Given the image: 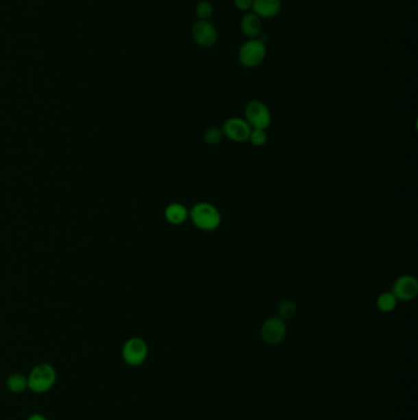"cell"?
<instances>
[{
	"label": "cell",
	"instance_id": "obj_2",
	"mask_svg": "<svg viewBox=\"0 0 418 420\" xmlns=\"http://www.w3.org/2000/svg\"><path fill=\"white\" fill-rule=\"evenodd\" d=\"M56 381H57L56 369L47 362L36 365L27 376L29 390L38 395L49 391L56 384Z\"/></svg>",
	"mask_w": 418,
	"mask_h": 420
},
{
	"label": "cell",
	"instance_id": "obj_10",
	"mask_svg": "<svg viewBox=\"0 0 418 420\" xmlns=\"http://www.w3.org/2000/svg\"><path fill=\"white\" fill-rule=\"evenodd\" d=\"M282 9L281 0H254L251 12L260 19L275 18Z\"/></svg>",
	"mask_w": 418,
	"mask_h": 420
},
{
	"label": "cell",
	"instance_id": "obj_14",
	"mask_svg": "<svg viewBox=\"0 0 418 420\" xmlns=\"http://www.w3.org/2000/svg\"><path fill=\"white\" fill-rule=\"evenodd\" d=\"M397 299L391 292H382L377 299V307L384 314H390L396 309Z\"/></svg>",
	"mask_w": 418,
	"mask_h": 420
},
{
	"label": "cell",
	"instance_id": "obj_6",
	"mask_svg": "<svg viewBox=\"0 0 418 420\" xmlns=\"http://www.w3.org/2000/svg\"><path fill=\"white\" fill-rule=\"evenodd\" d=\"M287 334L286 322L280 318L279 316L269 317L264 321L260 328V337L262 342L267 345H279L284 342Z\"/></svg>",
	"mask_w": 418,
	"mask_h": 420
},
{
	"label": "cell",
	"instance_id": "obj_17",
	"mask_svg": "<svg viewBox=\"0 0 418 420\" xmlns=\"http://www.w3.org/2000/svg\"><path fill=\"white\" fill-rule=\"evenodd\" d=\"M250 143L254 146H262L267 144V133L264 129H251L249 135Z\"/></svg>",
	"mask_w": 418,
	"mask_h": 420
},
{
	"label": "cell",
	"instance_id": "obj_18",
	"mask_svg": "<svg viewBox=\"0 0 418 420\" xmlns=\"http://www.w3.org/2000/svg\"><path fill=\"white\" fill-rule=\"evenodd\" d=\"M222 129L217 128V127H211V128L208 129L206 132H205V135H204V139L205 141L209 144V145H216V144H219L220 143L221 139H222Z\"/></svg>",
	"mask_w": 418,
	"mask_h": 420
},
{
	"label": "cell",
	"instance_id": "obj_3",
	"mask_svg": "<svg viewBox=\"0 0 418 420\" xmlns=\"http://www.w3.org/2000/svg\"><path fill=\"white\" fill-rule=\"evenodd\" d=\"M267 45L259 38H251L239 47L238 62L245 68H256L267 58Z\"/></svg>",
	"mask_w": 418,
	"mask_h": 420
},
{
	"label": "cell",
	"instance_id": "obj_12",
	"mask_svg": "<svg viewBox=\"0 0 418 420\" xmlns=\"http://www.w3.org/2000/svg\"><path fill=\"white\" fill-rule=\"evenodd\" d=\"M164 218L171 225H182L189 218V210L180 203H171L164 210Z\"/></svg>",
	"mask_w": 418,
	"mask_h": 420
},
{
	"label": "cell",
	"instance_id": "obj_20",
	"mask_svg": "<svg viewBox=\"0 0 418 420\" xmlns=\"http://www.w3.org/2000/svg\"><path fill=\"white\" fill-rule=\"evenodd\" d=\"M27 420H48V419H47L46 417H43V415H37V413H36V415H31V417H29V419Z\"/></svg>",
	"mask_w": 418,
	"mask_h": 420
},
{
	"label": "cell",
	"instance_id": "obj_8",
	"mask_svg": "<svg viewBox=\"0 0 418 420\" xmlns=\"http://www.w3.org/2000/svg\"><path fill=\"white\" fill-rule=\"evenodd\" d=\"M250 127L248 122L244 118L239 117H231L223 123L222 126V133L226 135L227 138L232 140L234 143H243L249 139Z\"/></svg>",
	"mask_w": 418,
	"mask_h": 420
},
{
	"label": "cell",
	"instance_id": "obj_11",
	"mask_svg": "<svg viewBox=\"0 0 418 420\" xmlns=\"http://www.w3.org/2000/svg\"><path fill=\"white\" fill-rule=\"evenodd\" d=\"M262 19L256 16L254 12H245L242 21H241V32L244 37L248 40L258 38V36L262 34Z\"/></svg>",
	"mask_w": 418,
	"mask_h": 420
},
{
	"label": "cell",
	"instance_id": "obj_19",
	"mask_svg": "<svg viewBox=\"0 0 418 420\" xmlns=\"http://www.w3.org/2000/svg\"><path fill=\"white\" fill-rule=\"evenodd\" d=\"M253 1H254V0H233L234 6L238 9L239 12H251Z\"/></svg>",
	"mask_w": 418,
	"mask_h": 420
},
{
	"label": "cell",
	"instance_id": "obj_1",
	"mask_svg": "<svg viewBox=\"0 0 418 420\" xmlns=\"http://www.w3.org/2000/svg\"><path fill=\"white\" fill-rule=\"evenodd\" d=\"M189 218L195 228L203 231H214L220 226L222 216L215 205L200 202L189 210Z\"/></svg>",
	"mask_w": 418,
	"mask_h": 420
},
{
	"label": "cell",
	"instance_id": "obj_9",
	"mask_svg": "<svg viewBox=\"0 0 418 420\" xmlns=\"http://www.w3.org/2000/svg\"><path fill=\"white\" fill-rule=\"evenodd\" d=\"M394 296L397 301H413L418 294V281L413 275H401L393 284Z\"/></svg>",
	"mask_w": 418,
	"mask_h": 420
},
{
	"label": "cell",
	"instance_id": "obj_5",
	"mask_svg": "<svg viewBox=\"0 0 418 420\" xmlns=\"http://www.w3.org/2000/svg\"><path fill=\"white\" fill-rule=\"evenodd\" d=\"M149 355V347L144 339L139 337H133L125 342L123 345V360L129 366H140L145 362Z\"/></svg>",
	"mask_w": 418,
	"mask_h": 420
},
{
	"label": "cell",
	"instance_id": "obj_16",
	"mask_svg": "<svg viewBox=\"0 0 418 420\" xmlns=\"http://www.w3.org/2000/svg\"><path fill=\"white\" fill-rule=\"evenodd\" d=\"M195 15L198 20H209L214 15V6L208 0L199 1L195 6Z\"/></svg>",
	"mask_w": 418,
	"mask_h": 420
},
{
	"label": "cell",
	"instance_id": "obj_13",
	"mask_svg": "<svg viewBox=\"0 0 418 420\" xmlns=\"http://www.w3.org/2000/svg\"><path fill=\"white\" fill-rule=\"evenodd\" d=\"M6 387L12 393H23L29 388L27 386V377L23 373H12L6 380Z\"/></svg>",
	"mask_w": 418,
	"mask_h": 420
},
{
	"label": "cell",
	"instance_id": "obj_7",
	"mask_svg": "<svg viewBox=\"0 0 418 420\" xmlns=\"http://www.w3.org/2000/svg\"><path fill=\"white\" fill-rule=\"evenodd\" d=\"M192 37L198 46L210 48L217 42L219 34L215 25L210 23L209 20H197L193 23Z\"/></svg>",
	"mask_w": 418,
	"mask_h": 420
},
{
	"label": "cell",
	"instance_id": "obj_4",
	"mask_svg": "<svg viewBox=\"0 0 418 420\" xmlns=\"http://www.w3.org/2000/svg\"><path fill=\"white\" fill-rule=\"evenodd\" d=\"M245 121L248 122L251 129H264L267 130L271 124V112L267 108V106L258 100L249 101L245 110Z\"/></svg>",
	"mask_w": 418,
	"mask_h": 420
},
{
	"label": "cell",
	"instance_id": "obj_15",
	"mask_svg": "<svg viewBox=\"0 0 418 420\" xmlns=\"http://www.w3.org/2000/svg\"><path fill=\"white\" fill-rule=\"evenodd\" d=\"M297 314V305L292 300H284L278 306V315L284 321L293 318Z\"/></svg>",
	"mask_w": 418,
	"mask_h": 420
}]
</instances>
